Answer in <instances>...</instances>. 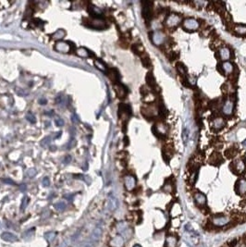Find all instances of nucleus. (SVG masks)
<instances>
[{
    "label": "nucleus",
    "instance_id": "1",
    "mask_svg": "<svg viewBox=\"0 0 246 247\" xmlns=\"http://www.w3.org/2000/svg\"><path fill=\"white\" fill-rule=\"evenodd\" d=\"M231 221V218L226 216H215L212 217L211 219V225L215 226V227H225L228 226Z\"/></svg>",
    "mask_w": 246,
    "mask_h": 247
},
{
    "label": "nucleus",
    "instance_id": "2",
    "mask_svg": "<svg viewBox=\"0 0 246 247\" xmlns=\"http://www.w3.org/2000/svg\"><path fill=\"white\" fill-rule=\"evenodd\" d=\"M199 22H198L195 19H192V18H189L186 19L185 21H183V27L184 29L189 31V32H193V31H196L198 28H199Z\"/></svg>",
    "mask_w": 246,
    "mask_h": 247
},
{
    "label": "nucleus",
    "instance_id": "3",
    "mask_svg": "<svg viewBox=\"0 0 246 247\" xmlns=\"http://www.w3.org/2000/svg\"><path fill=\"white\" fill-rule=\"evenodd\" d=\"M181 21V18L179 17L177 14H170V15L167 18L166 20V25H167L168 28H175L177 27L179 22Z\"/></svg>",
    "mask_w": 246,
    "mask_h": 247
},
{
    "label": "nucleus",
    "instance_id": "4",
    "mask_svg": "<svg viewBox=\"0 0 246 247\" xmlns=\"http://www.w3.org/2000/svg\"><path fill=\"white\" fill-rule=\"evenodd\" d=\"M230 168L232 171L236 174H242L245 170V163L242 159H237L231 163Z\"/></svg>",
    "mask_w": 246,
    "mask_h": 247
},
{
    "label": "nucleus",
    "instance_id": "5",
    "mask_svg": "<svg viewBox=\"0 0 246 247\" xmlns=\"http://www.w3.org/2000/svg\"><path fill=\"white\" fill-rule=\"evenodd\" d=\"M143 16L147 21L151 19V16H152V3L151 2H143Z\"/></svg>",
    "mask_w": 246,
    "mask_h": 247
},
{
    "label": "nucleus",
    "instance_id": "6",
    "mask_svg": "<svg viewBox=\"0 0 246 247\" xmlns=\"http://www.w3.org/2000/svg\"><path fill=\"white\" fill-rule=\"evenodd\" d=\"M124 185H125V188L127 191H132L135 186H136V180L133 176L131 175H127L124 179Z\"/></svg>",
    "mask_w": 246,
    "mask_h": 247
},
{
    "label": "nucleus",
    "instance_id": "7",
    "mask_svg": "<svg viewBox=\"0 0 246 247\" xmlns=\"http://www.w3.org/2000/svg\"><path fill=\"white\" fill-rule=\"evenodd\" d=\"M55 50L60 53H69L70 51V45L64 41H58L55 45Z\"/></svg>",
    "mask_w": 246,
    "mask_h": 247
},
{
    "label": "nucleus",
    "instance_id": "8",
    "mask_svg": "<svg viewBox=\"0 0 246 247\" xmlns=\"http://www.w3.org/2000/svg\"><path fill=\"white\" fill-rule=\"evenodd\" d=\"M102 234H103V230L102 228L100 226H97L96 229L93 230V233L91 235V237H90V241H92L93 244H96L98 243L99 241H100L101 237H102Z\"/></svg>",
    "mask_w": 246,
    "mask_h": 247
},
{
    "label": "nucleus",
    "instance_id": "9",
    "mask_svg": "<svg viewBox=\"0 0 246 247\" xmlns=\"http://www.w3.org/2000/svg\"><path fill=\"white\" fill-rule=\"evenodd\" d=\"M152 42L155 45H160L165 42V34L162 32L157 31L152 34Z\"/></svg>",
    "mask_w": 246,
    "mask_h": 247
},
{
    "label": "nucleus",
    "instance_id": "10",
    "mask_svg": "<svg viewBox=\"0 0 246 247\" xmlns=\"http://www.w3.org/2000/svg\"><path fill=\"white\" fill-rule=\"evenodd\" d=\"M125 244V240L121 235H117L109 241L110 247H123Z\"/></svg>",
    "mask_w": 246,
    "mask_h": 247
},
{
    "label": "nucleus",
    "instance_id": "11",
    "mask_svg": "<svg viewBox=\"0 0 246 247\" xmlns=\"http://www.w3.org/2000/svg\"><path fill=\"white\" fill-rule=\"evenodd\" d=\"M236 192L240 195H243V194L246 193V180L241 179L238 180L237 183H236Z\"/></svg>",
    "mask_w": 246,
    "mask_h": 247
},
{
    "label": "nucleus",
    "instance_id": "12",
    "mask_svg": "<svg viewBox=\"0 0 246 247\" xmlns=\"http://www.w3.org/2000/svg\"><path fill=\"white\" fill-rule=\"evenodd\" d=\"M233 108H234V104L231 100H227L223 106V108H222V111H223L224 115L226 116H230L233 112Z\"/></svg>",
    "mask_w": 246,
    "mask_h": 247
},
{
    "label": "nucleus",
    "instance_id": "13",
    "mask_svg": "<svg viewBox=\"0 0 246 247\" xmlns=\"http://www.w3.org/2000/svg\"><path fill=\"white\" fill-rule=\"evenodd\" d=\"M225 126V120L222 118H216L211 123V127L216 131L222 129Z\"/></svg>",
    "mask_w": 246,
    "mask_h": 247
},
{
    "label": "nucleus",
    "instance_id": "14",
    "mask_svg": "<svg viewBox=\"0 0 246 247\" xmlns=\"http://www.w3.org/2000/svg\"><path fill=\"white\" fill-rule=\"evenodd\" d=\"M230 50L228 48V47H222V48L219 51V58L224 60V61H228V59L230 58Z\"/></svg>",
    "mask_w": 246,
    "mask_h": 247
},
{
    "label": "nucleus",
    "instance_id": "15",
    "mask_svg": "<svg viewBox=\"0 0 246 247\" xmlns=\"http://www.w3.org/2000/svg\"><path fill=\"white\" fill-rule=\"evenodd\" d=\"M1 239L6 241H9V243H14V241H18V237L16 235H14L13 233H11V232L5 231L1 234Z\"/></svg>",
    "mask_w": 246,
    "mask_h": 247
},
{
    "label": "nucleus",
    "instance_id": "16",
    "mask_svg": "<svg viewBox=\"0 0 246 247\" xmlns=\"http://www.w3.org/2000/svg\"><path fill=\"white\" fill-rule=\"evenodd\" d=\"M178 244V239L174 235H168L165 241L166 247H176Z\"/></svg>",
    "mask_w": 246,
    "mask_h": 247
},
{
    "label": "nucleus",
    "instance_id": "17",
    "mask_svg": "<svg viewBox=\"0 0 246 247\" xmlns=\"http://www.w3.org/2000/svg\"><path fill=\"white\" fill-rule=\"evenodd\" d=\"M194 200L197 205H199L201 206H204L206 204V197L204 193H196L194 194Z\"/></svg>",
    "mask_w": 246,
    "mask_h": 247
},
{
    "label": "nucleus",
    "instance_id": "18",
    "mask_svg": "<svg viewBox=\"0 0 246 247\" xmlns=\"http://www.w3.org/2000/svg\"><path fill=\"white\" fill-rule=\"evenodd\" d=\"M115 91L118 94V96L120 98H124L127 94V90L126 88L121 84H115Z\"/></svg>",
    "mask_w": 246,
    "mask_h": 247
},
{
    "label": "nucleus",
    "instance_id": "19",
    "mask_svg": "<svg viewBox=\"0 0 246 247\" xmlns=\"http://www.w3.org/2000/svg\"><path fill=\"white\" fill-rule=\"evenodd\" d=\"M118 206H119V202H118V200L115 198V197H110L109 199H108L107 201V207L108 209H109L110 211H114L117 209Z\"/></svg>",
    "mask_w": 246,
    "mask_h": 247
},
{
    "label": "nucleus",
    "instance_id": "20",
    "mask_svg": "<svg viewBox=\"0 0 246 247\" xmlns=\"http://www.w3.org/2000/svg\"><path fill=\"white\" fill-rule=\"evenodd\" d=\"M222 69H223V71L227 74H230L233 71V65L232 63L229 62V61H225L222 64Z\"/></svg>",
    "mask_w": 246,
    "mask_h": 247
},
{
    "label": "nucleus",
    "instance_id": "21",
    "mask_svg": "<svg viewBox=\"0 0 246 247\" xmlns=\"http://www.w3.org/2000/svg\"><path fill=\"white\" fill-rule=\"evenodd\" d=\"M76 53H77V55L79 56H81V58H88V56H90L92 55L86 48H84V47H81V48H79Z\"/></svg>",
    "mask_w": 246,
    "mask_h": 247
},
{
    "label": "nucleus",
    "instance_id": "22",
    "mask_svg": "<svg viewBox=\"0 0 246 247\" xmlns=\"http://www.w3.org/2000/svg\"><path fill=\"white\" fill-rule=\"evenodd\" d=\"M146 82H147V84L150 87H155V85H157V83H155V80L152 73L147 74V76H146Z\"/></svg>",
    "mask_w": 246,
    "mask_h": 247
},
{
    "label": "nucleus",
    "instance_id": "23",
    "mask_svg": "<svg viewBox=\"0 0 246 247\" xmlns=\"http://www.w3.org/2000/svg\"><path fill=\"white\" fill-rule=\"evenodd\" d=\"M234 30L240 35H246V25H237Z\"/></svg>",
    "mask_w": 246,
    "mask_h": 247
},
{
    "label": "nucleus",
    "instance_id": "24",
    "mask_svg": "<svg viewBox=\"0 0 246 247\" xmlns=\"http://www.w3.org/2000/svg\"><path fill=\"white\" fill-rule=\"evenodd\" d=\"M109 78L114 83H118V80H119V72L116 69H111L109 71Z\"/></svg>",
    "mask_w": 246,
    "mask_h": 247
},
{
    "label": "nucleus",
    "instance_id": "25",
    "mask_svg": "<svg viewBox=\"0 0 246 247\" xmlns=\"http://www.w3.org/2000/svg\"><path fill=\"white\" fill-rule=\"evenodd\" d=\"M94 65H96V67L98 69H100L101 71H104V72H106L107 67H106V65L104 64L101 60H98V59L94 60Z\"/></svg>",
    "mask_w": 246,
    "mask_h": 247
},
{
    "label": "nucleus",
    "instance_id": "26",
    "mask_svg": "<svg viewBox=\"0 0 246 247\" xmlns=\"http://www.w3.org/2000/svg\"><path fill=\"white\" fill-rule=\"evenodd\" d=\"M65 103H66V99H65L64 96H62V94H59V96H56V105H58L60 107H63Z\"/></svg>",
    "mask_w": 246,
    "mask_h": 247
},
{
    "label": "nucleus",
    "instance_id": "27",
    "mask_svg": "<svg viewBox=\"0 0 246 247\" xmlns=\"http://www.w3.org/2000/svg\"><path fill=\"white\" fill-rule=\"evenodd\" d=\"M65 35H66V32L63 30H58V31H56L55 34H53V38H54V39L60 40V39H62Z\"/></svg>",
    "mask_w": 246,
    "mask_h": 247
},
{
    "label": "nucleus",
    "instance_id": "28",
    "mask_svg": "<svg viewBox=\"0 0 246 247\" xmlns=\"http://www.w3.org/2000/svg\"><path fill=\"white\" fill-rule=\"evenodd\" d=\"M128 224L127 223H125V222H120L119 224L117 225V230H118V231H120V232H122L124 231V230H126L127 229H128Z\"/></svg>",
    "mask_w": 246,
    "mask_h": 247
},
{
    "label": "nucleus",
    "instance_id": "29",
    "mask_svg": "<svg viewBox=\"0 0 246 247\" xmlns=\"http://www.w3.org/2000/svg\"><path fill=\"white\" fill-rule=\"evenodd\" d=\"M54 206L58 211H63L66 208V204L64 202H58V203L55 204Z\"/></svg>",
    "mask_w": 246,
    "mask_h": 247
},
{
    "label": "nucleus",
    "instance_id": "30",
    "mask_svg": "<svg viewBox=\"0 0 246 247\" xmlns=\"http://www.w3.org/2000/svg\"><path fill=\"white\" fill-rule=\"evenodd\" d=\"M29 200L30 199L28 198L27 196H24L23 197V199L21 200V210H24L25 208L27 207V206H28V204H29Z\"/></svg>",
    "mask_w": 246,
    "mask_h": 247
},
{
    "label": "nucleus",
    "instance_id": "31",
    "mask_svg": "<svg viewBox=\"0 0 246 247\" xmlns=\"http://www.w3.org/2000/svg\"><path fill=\"white\" fill-rule=\"evenodd\" d=\"M239 240L238 238H233V239H230V241H227V245H228L229 247H236V245H237V244L239 243Z\"/></svg>",
    "mask_w": 246,
    "mask_h": 247
},
{
    "label": "nucleus",
    "instance_id": "32",
    "mask_svg": "<svg viewBox=\"0 0 246 247\" xmlns=\"http://www.w3.org/2000/svg\"><path fill=\"white\" fill-rule=\"evenodd\" d=\"M56 236V233L54 231H51V232H47V233L45 234V237L47 241H53L55 239V237Z\"/></svg>",
    "mask_w": 246,
    "mask_h": 247
},
{
    "label": "nucleus",
    "instance_id": "33",
    "mask_svg": "<svg viewBox=\"0 0 246 247\" xmlns=\"http://www.w3.org/2000/svg\"><path fill=\"white\" fill-rule=\"evenodd\" d=\"M34 229H32L30 230H27L25 233L23 234V237H25L26 239H29L32 235H34Z\"/></svg>",
    "mask_w": 246,
    "mask_h": 247
},
{
    "label": "nucleus",
    "instance_id": "34",
    "mask_svg": "<svg viewBox=\"0 0 246 247\" xmlns=\"http://www.w3.org/2000/svg\"><path fill=\"white\" fill-rule=\"evenodd\" d=\"M132 48H133V50L135 51V53H137V54H140L141 52L144 51V47H142L140 45H133Z\"/></svg>",
    "mask_w": 246,
    "mask_h": 247
},
{
    "label": "nucleus",
    "instance_id": "35",
    "mask_svg": "<svg viewBox=\"0 0 246 247\" xmlns=\"http://www.w3.org/2000/svg\"><path fill=\"white\" fill-rule=\"evenodd\" d=\"M188 139H189V130L186 129V128H184V130H183V141L185 144H186V142H188Z\"/></svg>",
    "mask_w": 246,
    "mask_h": 247
},
{
    "label": "nucleus",
    "instance_id": "36",
    "mask_svg": "<svg viewBox=\"0 0 246 247\" xmlns=\"http://www.w3.org/2000/svg\"><path fill=\"white\" fill-rule=\"evenodd\" d=\"M142 62H143V64H144V66L145 68H149V67H150V65H151L150 59H149L148 58H143V59H142Z\"/></svg>",
    "mask_w": 246,
    "mask_h": 247
},
{
    "label": "nucleus",
    "instance_id": "37",
    "mask_svg": "<svg viewBox=\"0 0 246 247\" xmlns=\"http://www.w3.org/2000/svg\"><path fill=\"white\" fill-rule=\"evenodd\" d=\"M234 155H235V151L233 148H231V147L226 152V155L228 156V158H231V156H233Z\"/></svg>",
    "mask_w": 246,
    "mask_h": 247
},
{
    "label": "nucleus",
    "instance_id": "38",
    "mask_svg": "<svg viewBox=\"0 0 246 247\" xmlns=\"http://www.w3.org/2000/svg\"><path fill=\"white\" fill-rule=\"evenodd\" d=\"M75 144H76V141H75L74 138H71L69 140V144H68V149H71L73 148V146L75 145Z\"/></svg>",
    "mask_w": 246,
    "mask_h": 247
},
{
    "label": "nucleus",
    "instance_id": "39",
    "mask_svg": "<svg viewBox=\"0 0 246 247\" xmlns=\"http://www.w3.org/2000/svg\"><path fill=\"white\" fill-rule=\"evenodd\" d=\"M27 120H29L30 122H32V123H34L35 122V117L32 115V113H29L27 115Z\"/></svg>",
    "mask_w": 246,
    "mask_h": 247
},
{
    "label": "nucleus",
    "instance_id": "40",
    "mask_svg": "<svg viewBox=\"0 0 246 247\" xmlns=\"http://www.w3.org/2000/svg\"><path fill=\"white\" fill-rule=\"evenodd\" d=\"M50 142V137H45V138H44L42 140V142H41V145H44V146H45V145H47Z\"/></svg>",
    "mask_w": 246,
    "mask_h": 247
},
{
    "label": "nucleus",
    "instance_id": "41",
    "mask_svg": "<svg viewBox=\"0 0 246 247\" xmlns=\"http://www.w3.org/2000/svg\"><path fill=\"white\" fill-rule=\"evenodd\" d=\"M26 174H27L29 177H31V178H32V177H34V175L36 174V170H35V169H29V170H28V171H27V173H26Z\"/></svg>",
    "mask_w": 246,
    "mask_h": 247
},
{
    "label": "nucleus",
    "instance_id": "42",
    "mask_svg": "<svg viewBox=\"0 0 246 247\" xmlns=\"http://www.w3.org/2000/svg\"><path fill=\"white\" fill-rule=\"evenodd\" d=\"M236 247H246V240H239Z\"/></svg>",
    "mask_w": 246,
    "mask_h": 247
},
{
    "label": "nucleus",
    "instance_id": "43",
    "mask_svg": "<svg viewBox=\"0 0 246 247\" xmlns=\"http://www.w3.org/2000/svg\"><path fill=\"white\" fill-rule=\"evenodd\" d=\"M177 67H178V70L181 72L182 75L185 74V69H184V67L181 64H177Z\"/></svg>",
    "mask_w": 246,
    "mask_h": 247
},
{
    "label": "nucleus",
    "instance_id": "44",
    "mask_svg": "<svg viewBox=\"0 0 246 247\" xmlns=\"http://www.w3.org/2000/svg\"><path fill=\"white\" fill-rule=\"evenodd\" d=\"M56 125L58 127H62L64 125V120L62 118H58V120H56Z\"/></svg>",
    "mask_w": 246,
    "mask_h": 247
},
{
    "label": "nucleus",
    "instance_id": "45",
    "mask_svg": "<svg viewBox=\"0 0 246 247\" xmlns=\"http://www.w3.org/2000/svg\"><path fill=\"white\" fill-rule=\"evenodd\" d=\"M159 114L161 116H165V114H166V108H165V107L163 106V105H161L159 107Z\"/></svg>",
    "mask_w": 246,
    "mask_h": 247
},
{
    "label": "nucleus",
    "instance_id": "46",
    "mask_svg": "<svg viewBox=\"0 0 246 247\" xmlns=\"http://www.w3.org/2000/svg\"><path fill=\"white\" fill-rule=\"evenodd\" d=\"M49 184H50L49 179L47 178V177L44 178V180H43V185H44V186H45V187H48Z\"/></svg>",
    "mask_w": 246,
    "mask_h": 247
},
{
    "label": "nucleus",
    "instance_id": "47",
    "mask_svg": "<svg viewBox=\"0 0 246 247\" xmlns=\"http://www.w3.org/2000/svg\"><path fill=\"white\" fill-rule=\"evenodd\" d=\"M3 182L7 183V184H11V185L15 184V182H14L13 180H10V179H4V180H3Z\"/></svg>",
    "mask_w": 246,
    "mask_h": 247
},
{
    "label": "nucleus",
    "instance_id": "48",
    "mask_svg": "<svg viewBox=\"0 0 246 247\" xmlns=\"http://www.w3.org/2000/svg\"><path fill=\"white\" fill-rule=\"evenodd\" d=\"M71 120H72V122H73V123H78V122H79V118L77 117L76 114H73V115H72Z\"/></svg>",
    "mask_w": 246,
    "mask_h": 247
},
{
    "label": "nucleus",
    "instance_id": "49",
    "mask_svg": "<svg viewBox=\"0 0 246 247\" xmlns=\"http://www.w3.org/2000/svg\"><path fill=\"white\" fill-rule=\"evenodd\" d=\"M70 160H71V158H70L69 155H67L65 158V159H64V163L65 164H69V162H70Z\"/></svg>",
    "mask_w": 246,
    "mask_h": 247
},
{
    "label": "nucleus",
    "instance_id": "50",
    "mask_svg": "<svg viewBox=\"0 0 246 247\" xmlns=\"http://www.w3.org/2000/svg\"><path fill=\"white\" fill-rule=\"evenodd\" d=\"M46 103H47V101H46L45 98H41L40 100H39V104H40V105H46Z\"/></svg>",
    "mask_w": 246,
    "mask_h": 247
},
{
    "label": "nucleus",
    "instance_id": "51",
    "mask_svg": "<svg viewBox=\"0 0 246 247\" xmlns=\"http://www.w3.org/2000/svg\"><path fill=\"white\" fill-rule=\"evenodd\" d=\"M133 247H142V246H141V245H139V244H135Z\"/></svg>",
    "mask_w": 246,
    "mask_h": 247
}]
</instances>
